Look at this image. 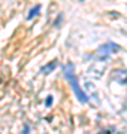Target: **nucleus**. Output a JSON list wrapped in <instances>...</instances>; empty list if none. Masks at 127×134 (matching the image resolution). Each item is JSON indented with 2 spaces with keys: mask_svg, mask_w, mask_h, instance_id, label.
Segmentation results:
<instances>
[{
  "mask_svg": "<svg viewBox=\"0 0 127 134\" xmlns=\"http://www.w3.org/2000/svg\"><path fill=\"white\" fill-rule=\"evenodd\" d=\"M63 73H64V77L67 79V82L70 83V86H72V91L75 92V96H76V98H78L82 104H85V103H88V97L87 94L82 91V88L79 86V82H78V77H76V75H75V67H73V63H67L66 66L63 67Z\"/></svg>",
  "mask_w": 127,
  "mask_h": 134,
  "instance_id": "nucleus-1",
  "label": "nucleus"
},
{
  "mask_svg": "<svg viewBox=\"0 0 127 134\" xmlns=\"http://www.w3.org/2000/svg\"><path fill=\"white\" fill-rule=\"evenodd\" d=\"M55 66H59V61H57V60H54V61L48 63L46 66H44L42 69H40V72L44 73V75H49V73L52 72L54 69H55Z\"/></svg>",
  "mask_w": 127,
  "mask_h": 134,
  "instance_id": "nucleus-4",
  "label": "nucleus"
},
{
  "mask_svg": "<svg viewBox=\"0 0 127 134\" xmlns=\"http://www.w3.org/2000/svg\"><path fill=\"white\" fill-rule=\"evenodd\" d=\"M39 12H40V5L33 6V8L30 9L29 15H27V19H33V16H36V15H39Z\"/></svg>",
  "mask_w": 127,
  "mask_h": 134,
  "instance_id": "nucleus-5",
  "label": "nucleus"
},
{
  "mask_svg": "<svg viewBox=\"0 0 127 134\" xmlns=\"http://www.w3.org/2000/svg\"><path fill=\"white\" fill-rule=\"evenodd\" d=\"M114 131H115L114 128H108V130H103V131H102L100 134H112Z\"/></svg>",
  "mask_w": 127,
  "mask_h": 134,
  "instance_id": "nucleus-7",
  "label": "nucleus"
},
{
  "mask_svg": "<svg viewBox=\"0 0 127 134\" xmlns=\"http://www.w3.org/2000/svg\"><path fill=\"white\" fill-rule=\"evenodd\" d=\"M51 104H52V96H49L48 98L45 100V106H46V107H49Z\"/></svg>",
  "mask_w": 127,
  "mask_h": 134,
  "instance_id": "nucleus-6",
  "label": "nucleus"
},
{
  "mask_svg": "<svg viewBox=\"0 0 127 134\" xmlns=\"http://www.w3.org/2000/svg\"><path fill=\"white\" fill-rule=\"evenodd\" d=\"M115 82H118V83H127V70H124V69H118V70H114L112 72V76H111Z\"/></svg>",
  "mask_w": 127,
  "mask_h": 134,
  "instance_id": "nucleus-3",
  "label": "nucleus"
},
{
  "mask_svg": "<svg viewBox=\"0 0 127 134\" xmlns=\"http://www.w3.org/2000/svg\"><path fill=\"white\" fill-rule=\"evenodd\" d=\"M120 49L121 48L118 46L117 43H114V42L103 43V45H100V46L97 48V51H96V58H99V60H108L112 54L118 52Z\"/></svg>",
  "mask_w": 127,
  "mask_h": 134,
  "instance_id": "nucleus-2",
  "label": "nucleus"
},
{
  "mask_svg": "<svg viewBox=\"0 0 127 134\" xmlns=\"http://www.w3.org/2000/svg\"><path fill=\"white\" fill-rule=\"evenodd\" d=\"M24 134H29V127H27V125L24 127Z\"/></svg>",
  "mask_w": 127,
  "mask_h": 134,
  "instance_id": "nucleus-8",
  "label": "nucleus"
}]
</instances>
